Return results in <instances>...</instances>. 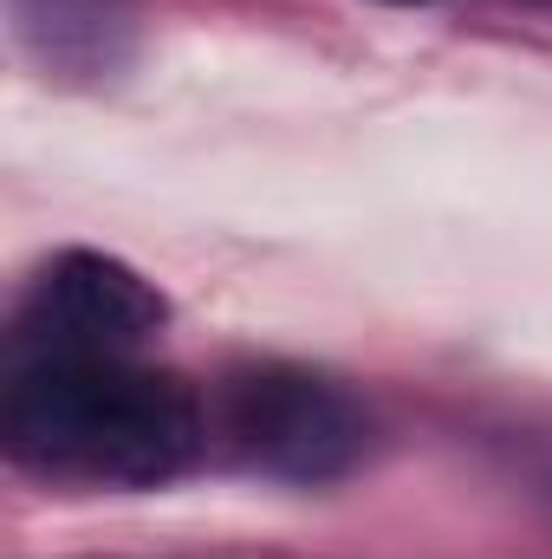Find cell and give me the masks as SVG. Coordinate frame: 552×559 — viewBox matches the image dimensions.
I'll return each mask as SVG.
<instances>
[{
	"instance_id": "1",
	"label": "cell",
	"mask_w": 552,
	"mask_h": 559,
	"mask_svg": "<svg viewBox=\"0 0 552 559\" xmlns=\"http://www.w3.org/2000/svg\"><path fill=\"white\" fill-rule=\"evenodd\" d=\"M7 455L65 488H163L202 449V411L143 358H13Z\"/></svg>"
},
{
	"instance_id": "4",
	"label": "cell",
	"mask_w": 552,
	"mask_h": 559,
	"mask_svg": "<svg viewBox=\"0 0 552 559\" xmlns=\"http://www.w3.org/2000/svg\"><path fill=\"white\" fill-rule=\"evenodd\" d=\"M391 7H422V0H391Z\"/></svg>"
},
{
	"instance_id": "3",
	"label": "cell",
	"mask_w": 552,
	"mask_h": 559,
	"mask_svg": "<svg viewBox=\"0 0 552 559\" xmlns=\"http://www.w3.org/2000/svg\"><path fill=\"white\" fill-rule=\"evenodd\" d=\"M163 293L118 254L72 248L26 286L13 358H137L163 332Z\"/></svg>"
},
{
	"instance_id": "2",
	"label": "cell",
	"mask_w": 552,
	"mask_h": 559,
	"mask_svg": "<svg viewBox=\"0 0 552 559\" xmlns=\"http://www.w3.org/2000/svg\"><path fill=\"white\" fill-rule=\"evenodd\" d=\"M221 429L248 468L299 481V488L351 475L371 449L364 404L351 391H338L332 378L299 371V365H261V371L228 378Z\"/></svg>"
}]
</instances>
